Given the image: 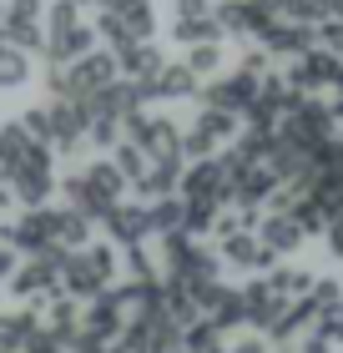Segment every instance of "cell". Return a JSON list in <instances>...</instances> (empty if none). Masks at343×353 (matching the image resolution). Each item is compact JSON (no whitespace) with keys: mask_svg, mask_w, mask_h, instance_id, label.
Listing matches in <instances>:
<instances>
[{"mask_svg":"<svg viewBox=\"0 0 343 353\" xmlns=\"http://www.w3.org/2000/svg\"><path fill=\"white\" fill-rule=\"evenodd\" d=\"M126 176L121 167L111 162V157H91L86 167H76L61 176V197H66V207H76V212H86L91 222H106L111 217V207H121L126 202Z\"/></svg>","mask_w":343,"mask_h":353,"instance_id":"cell-1","label":"cell"},{"mask_svg":"<svg viewBox=\"0 0 343 353\" xmlns=\"http://www.w3.org/2000/svg\"><path fill=\"white\" fill-rule=\"evenodd\" d=\"M96 21H86V10L76 6V0H51V10H46V51L41 61L46 66H76L81 56L96 51Z\"/></svg>","mask_w":343,"mask_h":353,"instance_id":"cell-2","label":"cell"},{"mask_svg":"<svg viewBox=\"0 0 343 353\" xmlns=\"http://www.w3.org/2000/svg\"><path fill=\"white\" fill-rule=\"evenodd\" d=\"M117 272H121V258H117V243H86L76 248L66 268H61V283H66V298L76 303H96L101 293L117 288Z\"/></svg>","mask_w":343,"mask_h":353,"instance_id":"cell-3","label":"cell"},{"mask_svg":"<svg viewBox=\"0 0 343 353\" xmlns=\"http://www.w3.org/2000/svg\"><path fill=\"white\" fill-rule=\"evenodd\" d=\"M182 126L172 117H161V111H137V117L121 121V141H137V147L152 157V162H172L182 167L187 162V147H182Z\"/></svg>","mask_w":343,"mask_h":353,"instance_id":"cell-4","label":"cell"},{"mask_svg":"<svg viewBox=\"0 0 343 353\" xmlns=\"http://www.w3.org/2000/svg\"><path fill=\"white\" fill-rule=\"evenodd\" d=\"M96 36H101L111 51L152 41L157 36V6L152 0H111L106 10H96Z\"/></svg>","mask_w":343,"mask_h":353,"instance_id":"cell-5","label":"cell"},{"mask_svg":"<svg viewBox=\"0 0 343 353\" xmlns=\"http://www.w3.org/2000/svg\"><path fill=\"white\" fill-rule=\"evenodd\" d=\"M71 252H46V258H21L15 278L6 283L10 298H21L26 308H46V303L66 298V283H61V268H66Z\"/></svg>","mask_w":343,"mask_h":353,"instance_id":"cell-6","label":"cell"},{"mask_svg":"<svg viewBox=\"0 0 343 353\" xmlns=\"http://www.w3.org/2000/svg\"><path fill=\"white\" fill-rule=\"evenodd\" d=\"M242 137V117L237 111H222V106H202L197 117H192L187 126V137H182V147L192 162H202V157H222L233 141Z\"/></svg>","mask_w":343,"mask_h":353,"instance_id":"cell-7","label":"cell"},{"mask_svg":"<svg viewBox=\"0 0 343 353\" xmlns=\"http://www.w3.org/2000/svg\"><path fill=\"white\" fill-rule=\"evenodd\" d=\"M56 192H61L56 152L51 147H36V152L26 157V167L10 176V197H15V207H51Z\"/></svg>","mask_w":343,"mask_h":353,"instance_id":"cell-8","label":"cell"},{"mask_svg":"<svg viewBox=\"0 0 343 353\" xmlns=\"http://www.w3.org/2000/svg\"><path fill=\"white\" fill-rule=\"evenodd\" d=\"M177 197L192 207H222V202H233V172H227L222 157H202V162H192L182 172V192Z\"/></svg>","mask_w":343,"mask_h":353,"instance_id":"cell-9","label":"cell"},{"mask_svg":"<svg viewBox=\"0 0 343 353\" xmlns=\"http://www.w3.org/2000/svg\"><path fill=\"white\" fill-rule=\"evenodd\" d=\"M6 6V26H0V36L10 46H21V51L41 56L46 51V10H51V0H0Z\"/></svg>","mask_w":343,"mask_h":353,"instance_id":"cell-10","label":"cell"},{"mask_svg":"<svg viewBox=\"0 0 343 353\" xmlns=\"http://www.w3.org/2000/svg\"><path fill=\"white\" fill-rule=\"evenodd\" d=\"M257 91H263V76H253V71H222V76H212V81H202V106H222V111H237V117H248L253 101H257Z\"/></svg>","mask_w":343,"mask_h":353,"instance_id":"cell-11","label":"cell"},{"mask_svg":"<svg viewBox=\"0 0 343 353\" xmlns=\"http://www.w3.org/2000/svg\"><path fill=\"white\" fill-rule=\"evenodd\" d=\"M288 81L298 86L303 96H323V91H333L343 81V56H333L329 46H313L308 56H298L288 66Z\"/></svg>","mask_w":343,"mask_h":353,"instance_id":"cell-12","label":"cell"},{"mask_svg":"<svg viewBox=\"0 0 343 353\" xmlns=\"http://www.w3.org/2000/svg\"><path fill=\"white\" fill-rule=\"evenodd\" d=\"M333 126H338V121L329 117V106H323V101H303L298 111H293V121H288L277 137H288V141H298V147L318 152V147H329V141H338Z\"/></svg>","mask_w":343,"mask_h":353,"instance_id":"cell-13","label":"cell"},{"mask_svg":"<svg viewBox=\"0 0 343 353\" xmlns=\"http://www.w3.org/2000/svg\"><path fill=\"white\" fill-rule=\"evenodd\" d=\"M101 228H106V237H111L121 252H126V248H141L146 237L157 232V228H152V202H121V207H111V217L101 222Z\"/></svg>","mask_w":343,"mask_h":353,"instance_id":"cell-14","label":"cell"},{"mask_svg":"<svg viewBox=\"0 0 343 353\" xmlns=\"http://www.w3.org/2000/svg\"><path fill=\"white\" fill-rule=\"evenodd\" d=\"M217 252H222V263L237 268V272H273V268H277V252H268L257 232H233V237H222Z\"/></svg>","mask_w":343,"mask_h":353,"instance_id":"cell-15","label":"cell"},{"mask_svg":"<svg viewBox=\"0 0 343 353\" xmlns=\"http://www.w3.org/2000/svg\"><path fill=\"white\" fill-rule=\"evenodd\" d=\"M242 303H248V323H253L257 333H273V328L293 313V303L277 298L273 288H268V278H253L248 288H242Z\"/></svg>","mask_w":343,"mask_h":353,"instance_id":"cell-16","label":"cell"},{"mask_svg":"<svg viewBox=\"0 0 343 353\" xmlns=\"http://www.w3.org/2000/svg\"><path fill=\"white\" fill-rule=\"evenodd\" d=\"M257 237H263V248H268V252L288 258V252H298L313 232L303 228V217H298V212H263V228H257Z\"/></svg>","mask_w":343,"mask_h":353,"instance_id":"cell-17","label":"cell"},{"mask_svg":"<svg viewBox=\"0 0 343 353\" xmlns=\"http://www.w3.org/2000/svg\"><path fill=\"white\" fill-rule=\"evenodd\" d=\"M36 147H46V141H36L21 126V117H10V121H0V182L10 187V176L26 167V157L36 152Z\"/></svg>","mask_w":343,"mask_h":353,"instance_id":"cell-18","label":"cell"},{"mask_svg":"<svg viewBox=\"0 0 343 353\" xmlns=\"http://www.w3.org/2000/svg\"><path fill=\"white\" fill-rule=\"evenodd\" d=\"M257 46H268L273 56H288V61H298L308 56L318 46V26H298V21H273V30Z\"/></svg>","mask_w":343,"mask_h":353,"instance_id":"cell-19","label":"cell"},{"mask_svg":"<svg viewBox=\"0 0 343 353\" xmlns=\"http://www.w3.org/2000/svg\"><path fill=\"white\" fill-rule=\"evenodd\" d=\"M202 91V76L187 66V61H167V66L157 71V81L146 86V96H157V101H187V96Z\"/></svg>","mask_w":343,"mask_h":353,"instance_id":"cell-20","label":"cell"},{"mask_svg":"<svg viewBox=\"0 0 343 353\" xmlns=\"http://www.w3.org/2000/svg\"><path fill=\"white\" fill-rule=\"evenodd\" d=\"M117 61H121V81H141V86H152V81H157V71L167 66L161 46H152V41L121 46V51H117Z\"/></svg>","mask_w":343,"mask_h":353,"instance_id":"cell-21","label":"cell"},{"mask_svg":"<svg viewBox=\"0 0 343 353\" xmlns=\"http://www.w3.org/2000/svg\"><path fill=\"white\" fill-rule=\"evenodd\" d=\"M41 323L46 333L61 343V353H66L76 339H81V308H76V298H56V303H46L41 308Z\"/></svg>","mask_w":343,"mask_h":353,"instance_id":"cell-22","label":"cell"},{"mask_svg":"<svg viewBox=\"0 0 343 353\" xmlns=\"http://www.w3.org/2000/svg\"><path fill=\"white\" fill-rule=\"evenodd\" d=\"M172 41L177 46H222L227 30L217 21V10H212V15H192V21H172Z\"/></svg>","mask_w":343,"mask_h":353,"instance_id":"cell-23","label":"cell"},{"mask_svg":"<svg viewBox=\"0 0 343 353\" xmlns=\"http://www.w3.org/2000/svg\"><path fill=\"white\" fill-rule=\"evenodd\" d=\"M30 51H21V46H10L6 36H0V91H21L30 81Z\"/></svg>","mask_w":343,"mask_h":353,"instance_id":"cell-24","label":"cell"},{"mask_svg":"<svg viewBox=\"0 0 343 353\" xmlns=\"http://www.w3.org/2000/svg\"><path fill=\"white\" fill-rule=\"evenodd\" d=\"M268 288H273L283 303H303L308 288H313V272H308V268H273V272H268Z\"/></svg>","mask_w":343,"mask_h":353,"instance_id":"cell-25","label":"cell"},{"mask_svg":"<svg viewBox=\"0 0 343 353\" xmlns=\"http://www.w3.org/2000/svg\"><path fill=\"white\" fill-rule=\"evenodd\" d=\"M152 228H157V237L187 232V202H182V197H161V202H152Z\"/></svg>","mask_w":343,"mask_h":353,"instance_id":"cell-26","label":"cell"},{"mask_svg":"<svg viewBox=\"0 0 343 353\" xmlns=\"http://www.w3.org/2000/svg\"><path fill=\"white\" fill-rule=\"evenodd\" d=\"M182 348H187V353H227V348H222V328L212 323V318H197V323L182 333Z\"/></svg>","mask_w":343,"mask_h":353,"instance_id":"cell-27","label":"cell"},{"mask_svg":"<svg viewBox=\"0 0 343 353\" xmlns=\"http://www.w3.org/2000/svg\"><path fill=\"white\" fill-rule=\"evenodd\" d=\"M111 162H117V167H121V176H126V182H132V187L141 182V176H146V172H152V157H146V152L137 147V141H121V147H117V152H111Z\"/></svg>","mask_w":343,"mask_h":353,"instance_id":"cell-28","label":"cell"},{"mask_svg":"<svg viewBox=\"0 0 343 353\" xmlns=\"http://www.w3.org/2000/svg\"><path fill=\"white\" fill-rule=\"evenodd\" d=\"M187 66L202 76V81H212V76H222V61H227V51L222 46H187Z\"/></svg>","mask_w":343,"mask_h":353,"instance_id":"cell-29","label":"cell"},{"mask_svg":"<svg viewBox=\"0 0 343 353\" xmlns=\"http://www.w3.org/2000/svg\"><path fill=\"white\" fill-rule=\"evenodd\" d=\"M308 303L323 313V308H333V303H343V283L338 278H313V288H308Z\"/></svg>","mask_w":343,"mask_h":353,"instance_id":"cell-30","label":"cell"},{"mask_svg":"<svg viewBox=\"0 0 343 353\" xmlns=\"http://www.w3.org/2000/svg\"><path fill=\"white\" fill-rule=\"evenodd\" d=\"M268 61H273V51H268V46H253V51H242V61H237V66L268 81V76H273V71H268Z\"/></svg>","mask_w":343,"mask_h":353,"instance_id":"cell-31","label":"cell"},{"mask_svg":"<svg viewBox=\"0 0 343 353\" xmlns=\"http://www.w3.org/2000/svg\"><path fill=\"white\" fill-rule=\"evenodd\" d=\"M268 348H273L268 333H237V339L227 343V353H268Z\"/></svg>","mask_w":343,"mask_h":353,"instance_id":"cell-32","label":"cell"},{"mask_svg":"<svg viewBox=\"0 0 343 353\" xmlns=\"http://www.w3.org/2000/svg\"><path fill=\"white\" fill-rule=\"evenodd\" d=\"M217 0H172V21H192V15H212Z\"/></svg>","mask_w":343,"mask_h":353,"instance_id":"cell-33","label":"cell"},{"mask_svg":"<svg viewBox=\"0 0 343 353\" xmlns=\"http://www.w3.org/2000/svg\"><path fill=\"white\" fill-rule=\"evenodd\" d=\"M318 333H329L333 343H343V303H333V308H323V318H318Z\"/></svg>","mask_w":343,"mask_h":353,"instance_id":"cell-34","label":"cell"},{"mask_svg":"<svg viewBox=\"0 0 343 353\" xmlns=\"http://www.w3.org/2000/svg\"><path fill=\"white\" fill-rule=\"evenodd\" d=\"M298 353H338V343L329 339V333H303V339H298Z\"/></svg>","mask_w":343,"mask_h":353,"instance_id":"cell-35","label":"cell"},{"mask_svg":"<svg viewBox=\"0 0 343 353\" xmlns=\"http://www.w3.org/2000/svg\"><path fill=\"white\" fill-rule=\"evenodd\" d=\"M323 248H329V258H343V212L329 222V232H323Z\"/></svg>","mask_w":343,"mask_h":353,"instance_id":"cell-36","label":"cell"},{"mask_svg":"<svg viewBox=\"0 0 343 353\" xmlns=\"http://www.w3.org/2000/svg\"><path fill=\"white\" fill-rule=\"evenodd\" d=\"M15 268H21V252L0 243V283H10V278H15Z\"/></svg>","mask_w":343,"mask_h":353,"instance_id":"cell-37","label":"cell"},{"mask_svg":"<svg viewBox=\"0 0 343 353\" xmlns=\"http://www.w3.org/2000/svg\"><path fill=\"white\" fill-rule=\"evenodd\" d=\"M10 207H15V197H10V187L0 182V222H6V212H10Z\"/></svg>","mask_w":343,"mask_h":353,"instance_id":"cell-38","label":"cell"},{"mask_svg":"<svg viewBox=\"0 0 343 353\" xmlns=\"http://www.w3.org/2000/svg\"><path fill=\"white\" fill-rule=\"evenodd\" d=\"M76 6H81V10H106L111 0H76Z\"/></svg>","mask_w":343,"mask_h":353,"instance_id":"cell-39","label":"cell"},{"mask_svg":"<svg viewBox=\"0 0 343 353\" xmlns=\"http://www.w3.org/2000/svg\"><path fill=\"white\" fill-rule=\"evenodd\" d=\"M338 147H343V132H338Z\"/></svg>","mask_w":343,"mask_h":353,"instance_id":"cell-40","label":"cell"}]
</instances>
